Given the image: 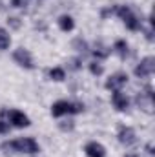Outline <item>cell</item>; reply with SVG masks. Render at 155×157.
I'll use <instances>...</instances> for the list:
<instances>
[{
  "label": "cell",
  "mask_w": 155,
  "mask_h": 157,
  "mask_svg": "<svg viewBox=\"0 0 155 157\" xmlns=\"http://www.w3.org/2000/svg\"><path fill=\"white\" fill-rule=\"evenodd\" d=\"M7 132H9V122L0 121V133H7Z\"/></svg>",
  "instance_id": "e0dca14e"
},
{
  "label": "cell",
  "mask_w": 155,
  "mask_h": 157,
  "mask_svg": "<svg viewBox=\"0 0 155 157\" xmlns=\"http://www.w3.org/2000/svg\"><path fill=\"white\" fill-rule=\"evenodd\" d=\"M11 44V37L9 33H6L4 29H0V49H7Z\"/></svg>",
  "instance_id": "9a60e30c"
},
{
  "label": "cell",
  "mask_w": 155,
  "mask_h": 157,
  "mask_svg": "<svg viewBox=\"0 0 155 157\" xmlns=\"http://www.w3.org/2000/svg\"><path fill=\"white\" fill-rule=\"evenodd\" d=\"M155 71V59L153 57H146V59H142L141 60V64L135 68V75L141 78L148 77V75H152Z\"/></svg>",
  "instance_id": "277c9868"
},
{
  "label": "cell",
  "mask_w": 155,
  "mask_h": 157,
  "mask_svg": "<svg viewBox=\"0 0 155 157\" xmlns=\"http://www.w3.org/2000/svg\"><path fill=\"white\" fill-rule=\"evenodd\" d=\"M84 152H86L88 157H104L106 155V148H104L100 143H97V141L88 143L86 148H84Z\"/></svg>",
  "instance_id": "30bf717a"
},
{
  "label": "cell",
  "mask_w": 155,
  "mask_h": 157,
  "mask_svg": "<svg viewBox=\"0 0 155 157\" xmlns=\"http://www.w3.org/2000/svg\"><path fill=\"white\" fill-rule=\"evenodd\" d=\"M89 70H91V73H93V75H100V73H102V66H100V64H97V62H93V64L89 66Z\"/></svg>",
  "instance_id": "2e32d148"
},
{
  "label": "cell",
  "mask_w": 155,
  "mask_h": 157,
  "mask_svg": "<svg viewBox=\"0 0 155 157\" xmlns=\"http://www.w3.org/2000/svg\"><path fill=\"white\" fill-rule=\"evenodd\" d=\"M119 141H120L122 144H126V146L135 144V143H137V135H135L133 128H130V126H122V128L119 130Z\"/></svg>",
  "instance_id": "9c48e42d"
},
{
  "label": "cell",
  "mask_w": 155,
  "mask_h": 157,
  "mask_svg": "<svg viewBox=\"0 0 155 157\" xmlns=\"http://www.w3.org/2000/svg\"><path fill=\"white\" fill-rule=\"evenodd\" d=\"M137 104L146 113H153V93H152V88H146V91L137 97Z\"/></svg>",
  "instance_id": "5b68a950"
},
{
  "label": "cell",
  "mask_w": 155,
  "mask_h": 157,
  "mask_svg": "<svg viewBox=\"0 0 155 157\" xmlns=\"http://www.w3.org/2000/svg\"><path fill=\"white\" fill-rule=\"evenodd\" d=\"M7 117H9V122H11L13 126H17V128H26V126H29V119H28V115H24V113L18 112V110L7 112Z\"/></svg>",
  "instance_id": "ba28073f"
},
{
  "label": "cell",
  "mask_w": 155,
  "mask_h": 157,
  "mask_svg": "<svg viewBox=\"0 0 155 157\" xmlns=\"http://www.w3.org/2000/svg\"><path fill=\"white\" fill-rule=\"evenodd\" d=\"M115 13L122 18V20H124V24H126V28H128V29H131V31L141 29V20L133 15V11H131L128 6H117Z\"/></svg>",
  "instance_id": "3957f363"
},
{
  "label": "cell",
  "mask_w": 155,
  "mask_h": 157,
  "mask_svg": "<svg viewBox=\"0 0 155 157\" xmlns=\"http://www.w3.org/2000/svg\"><path fill=\"white\" fill-rule=\"evenodd\" d=\"M13 59H15V60H17V64H20L22 68H28V70H31V68H33V59H31L29 51H28V49H24V48H18V49L13 53Z\"/></svg>",
  "instance_id": "8992f818"
},
{
  "label": "cell",
  "mask_w": 155,
  "mask_h": 157,
  "mask_svg": "<svg viewBox=\"0 0 155 157\" xmlns=\"http://www.w3.org/2000/svg\"><path fill=\"white\" fill-rule=\"evenodd\" d=\"M4 148L6 150H15V152H20V154H39L40 152L37 141L31 139V137H24V139H17V141H11V143H4Z\"/></svg>",
  "instance_id": "6da1fadb"
},
{
  "label": "cell",
  "mask_w": 155,
  "mask_h": 157,
  "mask_svg": "<svg viewBox=\"0 0 155 157\" xmlns=\"http://www.w3.org/2000/svg\"><path fill=\"white\" fill-rule=\"evenodd\" d=\"M113 49H115L120 57H126V55H128V44H126L124 40H117L115 46H113Z\"/></svg>",
  "instance_id": "5bb4252c"
},
{
  "label": "cell",
  "mask_w": 155,
  "mask_h": 157,
  "mask_svg": "<svg viewBox=\"0 0 155 157\" xmlns=\"http://www.w3.org/2000/svg\"><path fill=\"white\" fill-rule=\"evenodd\" d=\"M59 26H60V29H62V31H71V29H73V26H75V22H73V18H71V17L64 15V17H60V18H59Z\"/></svg>",
  "instance_id": "7c38bea8"
},
{
  "label": "cell",
  "mask_w": 155,
  "mask_h": 157,
  "mask_svg": "<svg viewBox=\"0 0 155 157\" xmlns=\"http://www.w3.org/2000/svg\"><path fill=\"white\" fill-rule=\"evenodd\" d=\"M84 110V104H73V102H68V101H59L53 104L51 108V113L53 117H62V115H70V113H80Z\"/></svg>",
  "instance_id": "7a4b0ae2"
},
{
  "label": "cell",
  "mask_w": 155,
  "mask_h": 157,
  "mask_svg": "<svg viewBox=\"0 0 155 157\" xmlns=\"http://www.w3.org/2000/svg\"><path fill=\"white\" fill-rule=\"evenodd\" d=\"M124 157H139L137 154H128V155H124Z\"/></svg>",
  "instance_id": "d6986e66"
},
{
  "label": "cell",
  "mask_w": 155,
  "mask_h": 157,
  "mask_svg": "<svg viewBox=\"0 0 155 157\" xmlns=\"http://www.w3.org/2000/svg\"><path fill=\"white\" fill-rule=\"evenodd\" d=\"M49 77L53 78V80H64L66 78V71L62 70V68H53V70H49Z\"/></svg>",
  "instance_id": "4fadbf2b"
},
{
  "label": "cell",
  "mask_w": 155,
  "mask_h": 157,
  "mask_svg": "<svg viewBox=\"0 0 155 157\" xmlns=\"http://www.w3.org/2000/svg\"><path fill=\"white\" fill-rule=\"evenodd\" d=\"M20 4H22V0H13V6L15 7H20Z\"/></svg>",
  "instance_id": "ac0fdd59"
},
{
  "label": "cell",
  "mask_w": 155,
  "mask_h": 157,
  "mask_svg": "<svg viewBox=\"0 0 155 157\" xmlns=\"http://www.w3.org/2000/svg\"><path fill=\"white\" fill-rule=\"evenodd\" d=\"M128 82V75L126 73H115L106 80V88L112 91H120V88Z\"/></svg>",
  "instance_id": "52a82bcc"
},
{
  "label": "cell",
  "mask_w": 155,
  "mask_h": 157,
  "mask_svg": "<svg viewBox=\"0 0 155 157\" xmlns=\"http://www.w3.org/2000/svg\"><path fill=\"white\" fill-rule=\"evenodd\" d=\"M112 102H113V106H115L119 112H124V110L128 108V104H130L128 97L122 95L120 91H113V95H112Z\"/></svg>",
  "instance_id": "8fae6325"
}]
</instances>
